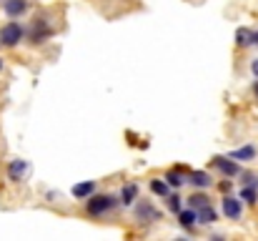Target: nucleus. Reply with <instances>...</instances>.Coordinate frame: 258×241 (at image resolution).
Segmentation results:
<instances>
[{
    "instance_id": "obj_1",
    "label": "nucleus",
    "mask_w": 258,
    "mask_h": 241,
    "mask_svg": "<svg viewBox=\"0 0 258 241\" xmlns=\"http://www.w3.org/2000/svg\"><path fill=\"white\" fill-rule=\"evenodd\" d=\"M53 35H55L53 13H50V10H40V13L33 18V23L28 25L25 38H28V43H30L33 48H38V45H43L45 40H50Z\"/></svg>"
},
{
    "instance_id": "obj_2",
    "label": "nucleus",
    "mask_w": 258,
    "mask_h": 241,
    "mask_svg": "<svg viewBox=\"0 0 258 241\" xmlns=\"http://www.w3.org/2000/svg\"><path fill=\"white\" fill-rule=\"evenodd\" d=\"M118 206H120V199L115 194H93L86 199V214L90 219H103L113 214Z\"/></svg>"
},
{
    "instance_id": "obj_3",
    "label": "nucleus",
    "mask_w": 258,
    "mask_h": 241,
    "mask_svg": "<svg viewBox=\"0 0 258 241\" xmlns=\"http://www.w3.org/2000/svg\"><path fill=\"white\" fill-rule=\"evenodd\" d=\"M25 25L18 23V20H8L3 28H0V45L3 48H18L23 40H25Z\"/></svg>"
},
{
    "instance_id": "obj_4",
    "label": "nucleus",
    "mask_w": 258,
    "mask_h": 241,
    "mask_svg": "<svg viewBox=\"0 0 258 241\" xmlns=\"http://www.w3.org/2000/svg\"><path fill=\"white\" fill-rule=\"evenodd\" d=\"M133 216H136V221L138 224H156V221H161V211L151 204V201H141L138 199V204H136V209H133Z\"/></svg>"
},
{
    "instance_id": "obj_5",
    "label": "nucleus",
    "mask_w": 258,
    "mask_h": 241,
    "mask_svg": "<svg viewBox=\"0 0 258 241\" xmlns=\"http://www.w3.org/2000/svg\"><path fill=\"white\" fill-rule=\"evenodd\" d=\"M221 211H223V216H226V219L238 221V219L243 216V201H241L238 196L223 194V199H221Z\"/></svg>"
},
{
    "instance_id": "obj_6",
    "label": "nucleus",
    "mask_w": 258,
    "mask_h": 241,
    "mask_svg": "<svg viewBox=\"0 0 258 241\" xmlns=\"http://www.w3.org/2000/svg\"><path fill=\"white\" fill-rule=\"evenodd\" d=\"M211 163H213V168H218V173L226 176V178H238V173H241L238 161L231 159V156H216Z\"/></svg>"
},
{
    "instance_id": "obj_7",
    "label": "nucleus",
    "mask_w": 258,
    "mask_h": 241,
    "mask_svg": "<svg viewBox=\"0 0 258 241\" xmlns=\"http://www.w3.org/2000/svg\"><path fill=\"white\" fill-rule=\"evenodd\" d=\"M188 173H190V168L183 166V163H178V166H173V168H168V171L163 173V178L168 181L171 188H183V186L188 183Z\"/></svg>"
},
{
    "instance_id": "obj_8",
    "label": "nucleus",
    "mask_w": 258,
    "mask_h": 241,
    "mask_svg": "<svg viewBox=\"0 0 258 241\" xmlns=\"http://www.w3.org/2000/svg\"><path fill=\"white\" fill-rule=\"evenodd\" d=\"M8 178H10V183H23V178L28 176V171H30V166H28V161L23 159H13L8 161Z\"/></svg>"
},
{
    "instance_id": "obj_9",
    "label": "nucleus",
    "mask_w": 258,
    "mask_h": 241,
    "mask_svg": "<svg viewBox=\"0 0 258 241\" xmlns=\"http://www.w3.org/2000/svg\"><path fill=\"white\" fill-rule=\"evenodd\" d=\"M28 10H30V0H3V13H5L10 20L23 18Z\"/></svg>"
},
{
    "instance_id": "obj_10",
    "label": "nucleus",
    "mask_w": 258,
    "mask_h": 241,
    "mask_svg": "<svg viewBox=\"0 0 258 241\" xmlns=\"http://www.w3.org/2000/svg\"><path fill=\"white\" fill-rule=\"evenodd\" d=\"M138 196H141V186L136 183V181H128V183H123V188H120V194H118V199H120V206H133L136 201H138Z\"/></svg>"
},
{
    "instance_id": "obj_11",
    "label": "nucleus",
    "mask_w": 258,
    "mask_h": 241,
    "mask_svg": "<svg viewBox=\"0 0 258 241\" xmlns=\"http://www.w3.org/2000/svg\"><path fill=\"white\" fill-rule=\"evenodd\" d=\"M188 183H190L193 188H211L216 181H213V176H211L208 171H190V173H188Z\"/></svg>"
},
{
    "instance_id": "obj_12",
    "label": "nucleus",
    "mask_w": 258,
    "mask_h": 241,
    "mask_svg": "<svg viewBox=\"0 0 258 241\" xmlns=\"http://www.w3.org/2000/svg\"><path fill=\"white\" fill-rule=\"evenodd\" d=\"M196 224H198V211H196V209L188 206V209H180V211H178V226H180V229L190 231Z\"/></svg>"
},
{
    "instance_id": "obj_13",
    "label": "nucleus",
    "mask_w": 258,
    "mask_h": 241,
    "mask_svg": "<svg viewBox=\"0 0 258 241\" xmlns=\"http://www.w3.org/2000/svg\"><path fill=\"white\" fill-rule=\"evenodd\" d=\"M95 188H98V181H83V183H76V186L71 188V194H73V199L86 201L88 196L95 194Z\"/></svg>"
},
{
    "instance_id": "obj_14",
    "label": "nucleus",
    "mask_w": 258,
    "mask_h": 241,
    "mask_svg": "<svg viewBox=\"0 0 258 241\" xmlns=\"http://www.w3.org/2000/svg\"><path fill=\"white\" fill-rule=\"evenodd\" d=\"M196 211H198V224H203V226H213L218 221V211L213 209V204H206Z\"/></svg>"
},
{
    "instance_id": "obj_15",
    "label": "nucleus",
    "mask_w": 258,
    "mask_h": 241,
    "mask_svg": "<svg viewBox=\"0 0 258 241\" xmlns=\"http://www.w3.org/2000/svg\"><path fill=\"white\" fill-rule=\"evenodd\" d=\"M148 188H151V194L158 196V199H168L173 194L166 178H151V181H148Z\"/></svg>"
},
{
    "instance_id": "obj_16",
    "label": "nucleus",
    "mask_w": 258,
    "mask_h": 241,
    "mask_svg": "<svg viewBox=\"0 0 258 241\" xmlns=\"http://www.w3.org/2000/svg\"><path fill=\"white\" fill-rule=\"evenodd\" d=\"M236 45H238V48L256 45V30H251V28H238V30H236Z\"/></svg>"
},
{
    "instance_id": "obj_17",
    "label": "nucleus",
    "mask_w": 258,
    "mask_h": 241,
    "mask_svg": "<svg viewBox=\"0 0 258 241\" xmlns=\"http://www.w3.org/2000/svg\"><path fill=\"white\" fill-rule=\"evenodd\" d=\"M238 199L248 206H256L258 204V186H251V183H243L241 191H238Z\"/></svg>"
},
{
    "instance_id": "obj_18",
    "label": "nucleus",
    "mask_w": 258,
    "mask_h": 241,
    "mask_svg": "<svg viewBox=\"0 0 258 241\" xmlns=\"http://www.w3.org/2000/svg\"><path fill=\"white\" fill-rule=\"evenodd\" d=\"M228 156H231V159H236V161H253V159L258 156V149H256V146H251V143H248V146H241V149L231 151Z\"/></svg>"
},
{
    "instance_id": "obj_19",
    "label": "nucleus",
    "mask_w": 258,
    "mask_h": 241,
    "mask_svg": "<svg viewBox=\"0 0 258 241\" xmlns=\"http://www.w3.org/2000/svg\"><path fill=\"white\" fill-rule=\"evenodd\" d=\"M206 204H211V196L203 194V188H196V194L188 196V206H190V209H201V206H206Z\"/></svg>"
},
{
    "instance_id": "obj_20",
    "label": "nucleus",
    "mask_w": 258,
    "mask_h": 241,
    "mask_svg": "<svg viewBox=\"0 0 258 241\" xmlns=\"http://www.w3.org/2000/svg\"><path fill=\"white\" fill-rule=\"evenodd\" d=\"M166 206H168V211H171V214H175V216H178V211L183 209V199H180L178 194H171V196L166 199Z\"/></svg>"
},
{
    "instance_id": "obj_21",
    "label": "nucleus",
    "mask_w": 258,
    "mask_h": 241,
    "mask_svg": "<svg viewBox=\"0 0 258 241\" xmlns=\"http://www.w3.org/2000/svg\"><path fill=\"white\" fill-rule=\"evenodd\" d=\"M238 178H241V186H243V183L258 186V176L256 173H251V171H241V173H238Z\"/></svg>"
},
{
    "instance_id": "obj_22",
    "label": "nucleus",
    "mask_w": 258,
    "mask_h": 241,
    "mask_svg": "<svg viewBox=\"0 0 258 241\" xmlns=\"http://www.w3.org/2000/svg\"><path fill=\"white\" fill-rule=\"evenodd\" d=\"M218 188H221V194H231V188H233V183H231V181H228V178L223 176V181L218 183Z\"/></svg>"
},
{
    "instance_id": "obj_23",
    "label": "nucleus",
    "mask_w": 258,
    "mask_h": 241,
    "mask_svg": "<svg viewBox=\"0 0 258 241\" xmlns=\"http://www.w3.org/2000/svg\"><path fill=\"white\" fill-rule=\"evenodd\" d=\"M251 73H253V78H258V58L251 61Z\"/></svg>"
},
{
    "instance_id": "obj_24",
    "label": "nucleus",
    "mask_w": 258,
    "mask_h": 241,
    "mask_svg": "<svg viewBox=\"0 0 258 241\" xmlns=\"http://www.w3.org/2000/svg\"><path fill=\"white\" fill-rule=\"evenodd\" d=\"M251 90H253V95H256V101H258V78L253 80V88H251Z\"/></svg>"
},
{
    "instance_id": "obj_25",
    "label": "nucleus",
    "mask_w": 258,
    "mask_h": 241,
    "mask_svg": "<svg viewBox=\"0 0 258 241\" xmlns=\"http://www.w3.org/2000/svg\"><path fill=\"white\" fill-rule=\"evenodd\" d=\"M3 68H5V58L0 56V73H3Z\"/></svg>"
},
{
    "instance_id": "obj_26",
    "label": "nucleus",
    "mask_w": 258,
    "mask_h": 241,
    "mask_svg": "<svg viewBox=\"0 0 258 241\" xmlns=\"http://www.w3.org/2000/svg\"><path fill=\"white\" fill-rule=\"evenodd\" d=\"M256 45H258V30H256Z\"/></svg>"
}]
</instances>
